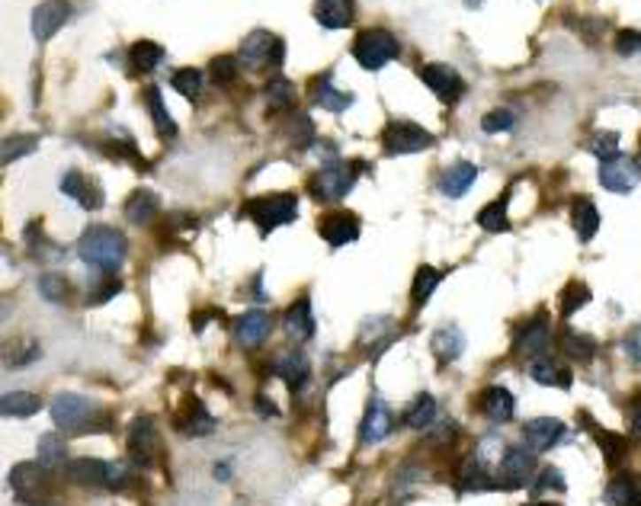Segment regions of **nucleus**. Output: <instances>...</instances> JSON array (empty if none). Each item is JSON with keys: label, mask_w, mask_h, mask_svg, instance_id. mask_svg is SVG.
Returning <instances> with one entry per match:
<instances>
[{"label": "nucleus", "mask_w": 641, "mask_h": 506, "mask_svg": "<svg viewBox=\"0 0 641 506\" xmlns=\"http://www.w3.org/2000/svg\"><path fill=\"white\" fill-rule=\"evenodd\" d=\"M126 234L116 228H106V225H97V228H87L77 241V253L81 260L90 263L93 270L100 272H119L122 263H126Z\"/></svg>", "instance_id": "1"}, {"label": "nucleus", "mask_w": 641, "mask_h": 506, "mask_svg": "<svg viewBox=\"0 0 641 506\" xmlns=\"http://www.w3.org/2000/svg\"><path fill=\"white\" fill-rule=\"evenodd\" d=\"M49 410H51L55 426L65 433L84 436V433H90V430H106V420H97V414H100L97 404L87 401L84 395H74V391H61V395H55Z\"/></svg>", "instance_id": "2"}, {"label": "nucleus", "mask_w": 641, "mask_h": 506, "mask_svg": "<svg viewBox=\"0 0 641 506\" xmlns=\"http://www.w3.org/2000/svg\"><path fill=\"white\" fill-rule=\"evenodd\" d=\"M353 55L366 71H379L389 61H395L401 55V49H398V39L389 29H366V33L356 35Z\"/></svg>", "instance_id": "3"}, {"label": "nucleus", "mask_w": 641, "mask_h": 506, "mask_svg": "<svg viewBox=\"0 0 641 506\" xmlns=\"http://www.w3.org/2000/svg\"><path fill=\"white\" fill-rule=\"evenodd\" d=\"M247 215H251L263 231H273L279 225H289L296 221L298 215V199L292 193H273V196H260V199H251L247 203Z\"/></svg>", "instance_id": "4"}, {"label": "nucleus", "mask_w": 641, "mask_h": 506, "mask_svg": "<svg viewBox=\"0 0 641 506\" xmlns=\"http://www.w3.org/2000/svg\"><path fill=\"white\" fill-rule=\"evenodd\" d=\"M241 58L251 65V68H279L282 58H286V45L282 39L266 29H257L241 42Z\"/></svg>", "instance_id": "5"}, {"label": "nucleus", "mask_w": 641, "mask_h": 506, "mask_svg": "<svg viewBox=\"0 0 641 506\" xmlns=\"http://www.w3.org/2000/svg\"><path fill=\"white\" fill-rule=\"evenodd\" d=\"M10 484L17 494V503L23 506H45V468L39 462H23L10 472Z\"/></svg>", "instance_id": "6"}, {"label": "nucleus", "mask_w": 641, "mask_h": 506, "mask_svg": "<svg viewBox=\"0 0 641 506\" xmlns=\"http://www.w3.org/2000/svg\"><path fill=\"white\" fill-rule=\"evenodd\" d=\"M356 167H363V164H356ZM356 167L353 164H328V167L320 170L318 177L312 180V193L324 203H337L344 199L356 183Z\"/></svg>", "instance_id": "7"}, {"label": "nucleus", "mask_w": 641, "mask_h": 506, "mask_svg": "<svg viewBox=\"0 0 641 506\" xmlns=\"http://www.w3.org/2000/svg\"><path fill=\"white\" fill-rule=\"evenodd\" d=\"M430 144H433L430 132L413 126V122H391V126L382 132V148L389 154H417V151H427Z\"/></svg>", "instance_id": "8"}, {"label": "nucleus", "mask_w": 641, "mask_h": 506, "mask_svg": "<svg viewBox=\"0 0 641 506\" xmlns=\"http://www.w3.org/2000/svg\"><path fill=\"white\" fill-rule=\"evenodd\" d=\"M641 177V164L635 157H625V154H616V157H609L603 161L599 167V183L606 186L609 193H632L635 186H638Z\"/></svg>", "instance_id": "9"}, {"label": "nucleus", "mask_w": 641, "mask_h": 506, "mask_svg": "<svg viewBox=\"0 0 641 506\" xmlns=\"http://www.w3.org/2000/svg\"><path fill=\"white\" fill-rule=\"evenodd\" d=\"M421 80L430 87L443 103H456L465 93V80L459 77V71L449 68V65H423Z\"/></svg>", "instance_id": "10"}, {"label": "nucleus", "mask_w": 641, "mask_h": 506, "mask_svg": "<svg viewBox=\"0 0 641 506\" xmlns=\"http://www.w3.org/2000/svg\"><path fill=\"white\" fill-rule=\"evenodd\" d=\"M68 17H71L68 0H42V4L33 10V35L39 42H49L51 35L68 23Z\"/></svg>", "instance_id": "11"}, {"label": "nucleus", "mask_w": 641, "mask_h": 506, "mask_svg": "<svg viewBox=\"0 0 641 506\" xmlns=\"http://www.w3.org/2000/svg\"><path fill=\"white\" fill-rule=\"evenodd\" d=\"M565 439V423L555 417H536L523 426V442L529 452H549Z\"/></svg>", "instance_id": "12"}, {"label": "nucleus", "mask_w": 641, "mask_h": 506, "mask_svg": "<svg viewBox=\"0 0 641 506\" xmlns=\"http://www.w3.org/2000/svg\"><path fill=\"white\" fill-rule=\"evenodd\" d=\"M532 464H536L532 452H526V448H520V446L506 448L504 458H500V464H498V481L504 484V487H510V490L523 487V484L529 481Z\"/></svg>", "instance_id": "13"}, {"label": "nucleus", "mask_w": 641, "mask_h": 506, "mask_svg": "<svg viewBox=\"0 0 641 506\" xmlns=\"http://www.w3.org/2000/svg\"><path fill=\"white\" fill-rule=\"evenodd\" d=\"M318 228H320V237H324L330 247H344L359 237V218L350 215V211H334V215H324V218H320Z\"/></svg>", "instance_id": "14"}, {"label": "nucleus", "mask_w": 641, "mask_h": 506, "mask_svg": "<svg viewBox=\"0 0 641 506\" xmlns=\"http://www.w3.org/2000/svg\"><path fill=\"white\" fill-rule=\"evenodd\" d=\"M154 448H158V430H154L151 417L132 420V426H128V452H132V462L148 464Z\"/></svg>", "instance_id": "15"}, {"label": "nucleus", "mask_w": 641, "mask_h": 506, "mask_svg": "<svg viewBox=\"0 0 641 506\" xmlns=\"http://www.w3.org/2000/svg\"><path fill=\"white\" fill-rule=\"evenodd\" d=\"M395 430V417H391L389 404L382 401V397H372L369 401V410H366V420H363V442L372 446V442H382V439L389 436Z\"/></svg>", "instance_id": "16"}, {"label": "nucleus", "mask_w": 641, "mask_h": 506, "mask_svg": "<svg viewBox=\"0 0 641 506\" xmlns=\"http://www.w3.org/2000/svg\"><path fill=\"white\" fill-rule=\"evenodd\" d=\"M270 314L260 311V308H253V311H247L244 318H237L235 321V337L237 343L244 346V349H253V346H260L263 340H266V334H270Z\"/></svg>", "instance_id": "17"}, {"label": "nucleus", "mask_w": 641, "mask_h": 506, "mask_svg": "<svg viewBox=\"0 0 641 506\" xmlns=\"http://www.w3.org/2000/svg\"><path fill=\"white\" fill-rule=\"evenodd\" d=\"M478 407H481V414L488 417L490 423H510V420H514L516 401H514V395H510L506 388L494 385V388H488L484 395L478 397Z\"/></svg>", "instance_id": "18"}, {"label": "nucleus", "mask_w": 641, "mask_h": 506, "mask_svg": "<svg viewBox=\"0 0 641 506\" xmlns=\"http://www.w3.org/2000/svg\"><path fill=\"white\" fill-rule=\"evenodd\" d=\"M478 180V167L468 161H456L452 167L443 170V177H439V189L449 196V199H459L472 189V183Z\"/></svg>", "instance_id": "19"}, {"label": "nucleus", "mask_w": 641, "mask_h": 506, "mask_svg": "<svg viewBox=\"0 0 641 506\" xmlns=\"http://www.w3.org/2000/svg\"><path fill=\"white\" fill-rule=\"evenodd\" d=\"M61 193L71 196V199H77L84 209H100L103 205V189L100 186H93L87 177H81L77 170H71V173L61 177Z\"/></svg>", "instance_id": "20"}, {"label": "nucleus", "mask_w": 641, "mask_h": 506, "mask_svg": "<svg viewBox=\"0 0 641 506\" xmlns=\"http://www.w3.org/2000/svg\"><path fill=\"white\" fill-rule=\"evenodd\" d=\"M106 474H110V464L100 462V458H74V462H68V478L81 487H106Z\"/></svg>", "instance_id": "21"}, {"label": "nucleus", "mask_w": 641, "mask_h": 506, "mask_svg": "<svg viewBox=\"0 0 641 506\" xmlns=\"http://www.w3.org/2000/svg\"><path fill=\"white\" fill-rule=\"evenodd\" d=\"M312 334H314L312 302H308V298H298L286 311V337L296 340V343H305V340H312Z\"/></svg>", "instance_id": "22"}, {"label": "nucleus", "mask_w": 641, "mask_h": 506, "mask_svg": "<svg viewBox=\"0 0 641 506\" xmlns=\"http://www.w3.org/2000/svg\"><path fill=\"white\" fill-rule=\"evenodd\" d=\"M312 103L314 106H324L330 112H344L350 103H353V93H344L334 87L330 74H320L318 80H312Z\"/></svg>", "instance_id": "23"}, {"label": "nucleus", "mask_w": 641, "mask_h": 506, "mask_svg": "<svg viewBox=\"0 0 641 506\" xmlns=\"http://www.w3.org/2000/svg\"><path fill=\"white\" fill-rule=\"evenodd\" d=\"M177 430L183 436H209L215 430V417L203 407V401H189L183 407V414L177 417Z\"/></svg>", "instance_id": "24"}, {"label": "nucleus", "mask_w": 641, "mask_h": 506, "mask_svg": "<svg viewBox=\"0 0 641 506\" xmlns=\"http://www.w3.org/2000/svg\"><path fill=\"white\" fill-rule=\"evenodd\" d=\"M314 19L324 29H344L353 19V0H318L314 4Z\"/></svg>", "instance_id": "25"}, {"label": "nucleus", "mask_w": 641, "mask_h": 506, "mask_svg": "<svg viewBox=\"0 0 641 506\" xmlns=\"http://www.w3.org/2000/svg\"><path fill=\"white\" fill-rule=\"evenodd\" d=\"M273 372H276L279 379H286L292 388H302L308 375H312V363H308V356L305 353H282L273 363Z\"/></svg>", "instance_id": "26"}, {"label": "nucleus", "mask_w": 641, "mask_h": 506, "mask_svg": "<svg viewBox=\"0 0 641 506\" xmlns=\"http://www.w3.org/2000/svg\"><path fill=\"white\" fill-rule=\"evenodd\" d=\"M529 375L532 381H539V385H558V388H571V372L561 369V365L552 359L549 353L536 356L529 363Z\"/></svg>", "instance_id": "27"}, {"label": "nucleus", "mask_w": 641, "mask_h": 506, "mask_svg": "<svg viewBox=\"0 0 641 506\" xmlns=\"http://www.w3.org/2000/svg\"><path fill=\"white\" fill-rule=\"evenodd\" d=\"M549 324H545V318H536V321L529 324V327L523 330V337H520V343H516V349H520V356H529V359H536V356L549 353Z\"/></svg>", "instance_id": "28"}, {"label": "nucleus", "mask_w": 641, "mask_h": 506, "mask_svg": "<svg viewBox=\"0 0 641 506\" xmlns=\"http://www.w3.org/2000/svg\"><path fill=\"white\" fill-rule=\"evenodd\" d=\"M603 500H606V506H641V484L629 474H619L606 487Z\"/></svg>", "instance_id": "29"}, {"label": "nucleus", "mask_w": 641, "mask_h": 506, "mask_svg": "<svg viewBox=\"0 0 641 506\" xmlns=\"http://www.w3.org/2000/svg\"><path fill=\"white\" fill-rule=\"evenodd\" d=\"M154 215H158V196L151 189H135V193L128 196L126 203V218L132 225H151Z\"/></svg>", "instance_id": "30"}, {"label": "nucleus", "mask_w": 641, "mask_h": 506, "mask_svg": "<svg viewBox=\"0 0 641 506\" xmlns=\"http://www.w3.org/2000/svg\"><path fill=\"white\" fill-rule=\"evenodd\" d=\"M35 456H39V464H42L45 472H51V468H61V464H65V458H68L65 439H61L58 433H45V436H39Z\"/></svg>", "instance_id": "31"}, {"label": "nucleus", "mask_w": 641, "mask_h": 506, "mask_svg": "<svg viewBox=\"0 0 641 506\" xmlns=\"http://www.w3.org/2000/svg\"><path fill=\"white\" fill-rule=\"evenodd\" d=\"M571 221H574V234L581 237V241H591L599 228V211L591 199H577L571 211Z\"/></svg>", "instance_id": "32"}, {"label": "nucleus", "mask_w": 641, "mask_h": 506, "mask_svg": "<svg viewBox=\"0 0 641 506\" xmlns=\"http://www.w3.org/2000/svg\"><path fill=\"white\" fill-rule=\"evenodd\" d=\"M462 349H465V337L459 327H439L436 334H433V353H436L443 363L459 359Z\"/></svg>", "instance_id": "33"}, {"label": "nucleus", "mask_w": 641, "mask_h": 506, "mask_svg": "<svg viewBox=\"0 0 641 506\" xmlns=\"http://www.w3.org/2000/svg\"><path fill=\"white\" fill-rule=\"evenodd\" d=\"M263 96H266L270 112H282L296 106V87L289 84L286 77H273L270 84H266V90H263Z\"/></svg>", "instance_id": "34"}, {"label": "nucleus", "mask_w": 641, "mask_h": 506, "mask_svg": "<svg viewBox=\"0 0 641 506\" xmlns=\"http://www.w3.org/2000/svg\"><path fill=\"white\" fill-rule=\"evenodd\" d=\"M39 407H42V401L35 395H29V391H13V395H4V401H0V414L4 417H33V414H39Z\"/></svg>", "instance_id": "35"}, {"label": "nucleus", "mask_w": 641, "mask_h": 506, "mask_svg": "<svg viewBox=\"0 0 641 506\" xmlns=\"http://www.w3.org/2000/svg\"><path fill=\"white\" fill-rule=\"evenodd\" d=\"M433 420H436V401H433L430 395L413 397V404L407 407V414H405L407 426H411V430H427Z\"/></svg>", "instance_id": "36"}, {"label": "nucleus", "mask_w": 641, "mask_h": 506, "mask_svg": "<svg viewBox=\"0 0 641 506\" xmlns=\"http://www.w3.org/2000/svg\"><path fill=\"white\" fill-rule=\"evenodd\" d=\"M478 225L484 231H490V234H500V231L510 228V218H506V196H500V199H494V203L484 205V209L478 211Z\"/></svg>", "instance_id": "37"}, {"label": "nucleus", "mask_w": 641, "mask_h": 506, "mask_svg": "<svg viewBox=\"0 0 641 506\" xmlns=\"http://www.w3.org/2000/svg\"><path fill=\"white\" fill-rule=\"evenodd\" d=\"M561 349H565V356L577 359V363H591L593 356H597V340H593V337H583V334H574V330H568L565 340H561Z\"/></svg>", "instance_id": "38"}, {"label": "nucleus", "mask_w": 641, "mask_h": 506, "mask_svg": "<svg viewBox=\"0 0 641 506\" xmlns=\"http://www.w3.org/2000/svg\"><path fill=\"white\" fill-rule=\"evenodd\" d=\"M459 484H462V490H488V487H494V481H490V474L484 472V462H481L478 456L468 458V462L462 464Z\"/></svg>", "instance_id": "39"}, {"label": "nucleus", "mask_w": 641, "mask_h": 506, "mask_svg": "<svg viewBox=\"0 0 641 506\" xmlns=\"http://www.w3.org/2000/svg\"><path fill=\"white\" fill-rule=\"evenodd\" d=\"M144 106L151 110V119H154V126H158V132L160 135H167V138H174V119H170V112L164 110V103H160V90L158 87H148V93H144Z\"/></svg>", "instance_id": "40"}, {"label": "nucleus", "mask_w": 641, "mask_h": 506, "mask_svg": "<svg viewBox=\"0 0 641 506\" xmlns=\"http://www.w3.org/2000/svg\"><path fill=\"white\" fill-rule=\"evenodd\" d=\"M597 446L603 452L609 464H619L629 452V439L619 436V433H609V430H597Z\"/></svg>", "instance_id": "41"}, {"label": "nucleus", "mask_w": 641, "mask_h": 506, "mask_svg": "<svg viewBox=\"0 0 641 506\" xmlns=\"http://www.w3.org/2000/svg\"><path fill=\"white\" fill-rule=\"evenodd\" d=\"M128 55H132L135 71H154L164 61V49L158 42H135L128 49Z\"/></svg>", "instance_id": "42"}, {"label": "nucleus", "mask_w": 641, "mask_h": 506, "mask_svg": "<svg viewBox=\"0 0 641 506\" xmlns=\"http://www.w3.org/2000/svg\"><path fill=\"white\" fill-rule=\"evenodd\" d=\"M436 286H439V272L433 270V266H421L417 270V276H413V288H411V298L417 304H423L427 298L436 292Z\"/></svg>", "instance_id": "43"}, {"label": "nucleus", "mask_w": 641, "mask_h": 506, "mask_svg": "<svg viewBox=\"0 0 641 506\" xmlns=\"http://www.w3.org/2000/svg\"><path fill=\"white\" fill-rule=\"evenodd\" d=\"M39 295L51 304L65 302V298H68V279L58 276V272H45V276L39 279Z\"/></svg>", "instance_id": "44"}, {"label": "nucleus", "mask_w": 641, "mask_h": 506, "mask_svg": "<svg viewBox=\"0 0 641 506\" xmlns=\"http://www.w3.org/2000/svg\"><path fill=\"white\" fill-rule=\"evenodd\" d=\"M170 84H174V90H177L180 96L193 100V96H199V93H203V74H199L196 68H183V71H177V74H174V80H170Z\"/></svg>", "instance_id": "45"}, {"label": "nucleus", "mask_w": 641, "mask_h": 506, "mask_svg": "<svg viewBox=\"0 0 641 506\" xmlns=\"http://www.w3.org/2000/svg\"><path fill=\"white\" fill-rule=\"evenodd\" d=\"M286 126H289L286 128L289 142H296V148H305V144L314 138V126H312V119H308V116H298V112H296V116L289 119Z\"/></svg>", "instance_id": "46"}, {"label": "nucleus", "mask_w": 641, "mask_h": 506, "mask_svg": "<svg viewBox=\"0 0 641 506\" xmlns=\"http://www.w3.org/2000/svg\"><path fill=\"white\" fill-rule=\"evenodd\" d=\"M516 126V112L514 110H494L488 116L481 119V128L488 132V135H498V132H510Z\"/></svg>", "instance_id": "47"}, {"label": "nucleus", "mask_w": 641, "mask_h": 506, "mask_svg": "<svg viewBox=\"0 0 641 506\" xmlns=\"http://www.w3.org/2000/svg\"><path fill=\"white\" fill-rule=\"evenodd\" d=\"M591 302V288L583 286V282H571L565 292V298H561V314L565 318H571L577 308H583V304Z\"/></svg>", "instance_id": "48"}, {"label": "nucleus", "mask_w": 641, "mask_h": 506, "mask_svg": "<svg viewBox=\"0 0 641 506\" xmlns=\"http://www.w3.org/2000/svg\"><path fill=\"white\" fill-rule=\"evenodd\" d=\"M35 144H39V138H35V135H17V138H7V142H4V164L17 161V157H23V154L35 151Z\"/></svg>", "instance_id": "49"}, {"label": "nucleus", "mask_w": 641, "mask_h": 506, "mask_svg": "<svg viewBox=\"0 0 641 506\" xmlns=\"http://www.w3.org/2000/svg\"><path fill=\"white\" fill-rule=\"evenodd\" d=\"M591 154H597L599 161H609L619 154V135L616 132H606V135H597L591 142Z\"/></svg>", "instance_id": "50"}, {"label": "nucleus", "mask_w": 641, "mask_h": 506, "mask_svg": "<svg viewBox=\"0 0 641 506\" xmlns=\"http://www.w3.org/2000/svg\"><path fill=\"white\" fill-rule=\"evenodd\" d=\"M212 77L219 80V84H231L237 77V61L231 55H219V58L212 61Z\"/></svg>", "instance_id": "51"}, {"label": "nucleus", "mask_w": 641, "mask_h": 506, "mask_svg": "<svg viewBox=\"0 0 641 506\" xmlns=\"http://www.w3.org/2000/svg\"><path fill=\"white\" fill-rule=\"evenodd\" d=\"M119 292H122V282H119V279H103V286L97 288V292H90V295H87V304H103V302H110L112 295H119Z\"/></svg>", "instance_id": "52"}, {"label": "nucleus", "mask_w": 641, "mask_h": 506, "mask_svg": "<svg viewBox=\"0 0 641 506\" xmlns=\"http://www.w3.org/2000/svg\"><path fill=\"white\" fill-rule=\"evenodd\" d=\"M616 51L619 55H635V51H641V33H635V29L619 33L616 35Z\"/></svg>", "instance_id": "53"}, {"label": "nucleus", "mask_w": 641, "mask_h": 506, "mask_svg": "<svg viewBox=\"0 0 641 506\" xmlns=\"http://www.w3.org/2000/svg\"><path fill=\"white\" fill-rule=\"evenodd\" d=\"M565 490V474L558 472V468H545V472L539 474V481H536V490Z\"/></svg>", "instance_id": "54"}, {"label": "nucleus", "mask_w": 641, "mask_h": 506, "mask_svg": "<svg viewBox=\"0 0 641 506\" xmlns=\"http://www.w3.org/2000/svg\"><path fill=\"white\" fill-rule=\"evenodd\" d=\"M625 353L632 356L635 363H641V327H635L629 337H625Z\"/></svg>", "instance_id": "55"}, {"label": "nucleus", "mask_w": 641, "mask_h": 506, "mask_svg": "<svg viewBox=\"0 0 641 506\" xmlns=\"http://www.w3.org/2000/svg\"><path fill=\"white\" fill-rule=\"evenodd\" d=\"M128 468L122 462H110V474H106V487H119V484L126 481Z\"/></svg>", "instance_id": "56"}, {"label": "nucleus", "mask_w": 641, "mask_h": 506, "mask_svg": "<svg viewBox=\"0 0 641 506\" xmlns=\"http://www.w3.org/2000/svg\"><path fill=\"white\" fill-rule=\"evenodd\" d=\"M257 407H260V414H276L273 401H266V397H257Z\"/></svg>", "instance_id": "57"}, {"label": "nucleus", "mask_w": 641, "mask_h": 506, "mask_svg": "<svg viewBox=\"0 0 641 506\" xmlns=\"http://www.w3.org/2000/svg\"><path fill=\"white\" fill-rule=\"evenodd\" d=\"M632 430H635V436L641 439V407L635 410V417H632Z\"/></svg>", "instance_id": "58"}, {"label": "nucleus", "mask_w": 641, "mask_h": 506, "mask_svg": "<svg viewBox=\"0 0 641 506\" xmlns=\"http://www.w3.org/2000/svg\"><path fill=\"white\" fill-rule=\"evenodd\" d=\"M228 474H231L228 464H215V478H228Z\"/></svg>", "instance_id": "59"}, {"label": "nucleus", "mask_w": 641, "mask_h": 506, "mask_svg": "<svg viewBox=\"0 0 641 506\" xmlns=\"http://www.w3.org/2000/svg\"><path fill=\"white\" fill-rule=\"evenodd\" d=\"M465 7H481V0H465Z\"/></svg>", "instance_id": "60"}, {"label": "nucleus", "mask_w": 641, "mask_h": 506, "mask_svg": "<svg viewBox=\"0 0 641 506\" xmlns=\"http://www.w3.org/2000/svg\"><path fill=\"white\" fill-rule=\"evenodd\" d=\"M539 506H558V503H539Z\"/></svg>", "instance_id": "61"}]
</instances>
